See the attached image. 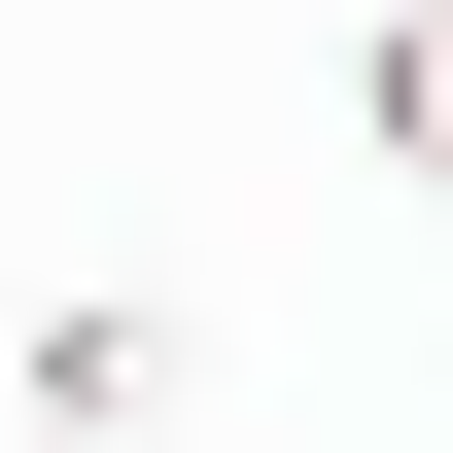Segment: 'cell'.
I'll return each mask as SVG.
<instances>
[{
  "label": "cell",
  "instance_id": "6da1fadb",
  "mask_svg": "<svg viewBox=\"0 0 453 453\" xmlns=\"http://www.w3.org/2000/svg\"><path fill=\"white\" fill-rule=\"evenodd\" d=\"M140 418H174V314L70 280V314H35V453H140Z\"/></svg>",
  "mask_w": 453,
  "mask_h": 453
},
{
  "label": "cell",
  "instance_id": "7a4b0ae2",
  "mask_svg": "<svg viewBox=\"0 0 453 453\" xmlns=\"http://www.w3.org/2000/svg\"><path fill=\"white\" fill-rule=\"evenodd\" d=\"M349 140H384L418 210H453V0H349Z\"/></svg>",
  "mask_w": 453,
  "mask_h": 453
}]
</instances>
